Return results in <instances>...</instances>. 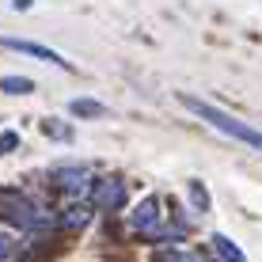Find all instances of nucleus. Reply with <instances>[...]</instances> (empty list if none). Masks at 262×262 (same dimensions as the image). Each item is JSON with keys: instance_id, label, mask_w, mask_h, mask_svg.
Segmentation results:
<instances>
[{"instance_id": "1", "label": "nucleus", "mask_w": 262, "mask_h": 262, "mask_svg": "<svg viewBox=\"0 0 262 262\" xmlns=\"http://www.w3.org/2000/svg\"><path fill=\"white\" fill-rule=\"evenodd\" d=\"M179 103H183L190 114H198L202 122H209L213 129H221V133H228V137H236V141H243V144H251V148L262 152V129L232 118L228 111H221V106H213V103H202V99H194V95H179Z\"/></svg>"}, {"instance_id": "2", "label": "nucleus", "mask_w": 262, "mask_h": 262, "mask_svg": "<svg viewBox=\"0 0 262 262\" xmlns=\"http://www.w3.org/2000/svg\"><path fill=\"white\" fill-rule=\"evenodd\" d=\"M0 216L12 221L15 228H23V232H46V228H53V213L42 209V205H34L23 190H0Z\"/></svg>"}, {"instance_id": "3", "label": "nucleus", "mask_w": 262, "mask_h": 262, "mask_svg": "<svg viewBox=\"0 0 262 262\" xmlns=\"http://www.w3.org/2000/svg\"><path fill=\"white\" fill-rule=\"evenodd\" d=\"M46 183L53 186V190L69 194V198H80L88 186H92V171L80 167V164H57V167H50Z\"/></svg>"}, {"instance_id": "4", "label": "nucleus", "mask_w": 262, "mask_h": 262, "mask_svg": "<svg viewBox=\"0 0 262 262\" xmlns=\"http://www.w3.org/2000/svg\"><path fill=\"white\" fill-rule=\"evenodd\" d=\"M92 209H106V213H118L125 209V202H129V194H125V183L122 179H92Z\"/></svg>"}, {"instance_id": "5", "label": "nucleus", "mask_w": 262, "mask_h": 262, "mask_svg": "<svg viewBox=\"0 0 262 262\" xmlns=\"http://www.w3.org/2000/svg\"><path fill=\"white\" fill-rule=\"evenodd\" d=\"M0 46H8V50H19V53H31V57H42V61H50V65H57V69H72L65 57H61L57 50H50V46H38V42H27V38H0Z\"/></svg>"}, {"instance_id": "6", "label": "nucleus", "mask_w": 262, "mask_h": 262, "mask_svg": "<svg viewBox=\"0 0 262 262\" xmlns=\"http://www.w3.org/2000/svg\"><path fill=\"white\" fill-rule=\"evenodd\" d=\"M88 221H92V205H88V202H72V205H65V209L53 216V228L76 232V228H84Z\"/></svg>"}, {"instance_id": "7", "label": "nucleus", "mask_w": 262, "mask_h": 262, "mask_svg": "<svg viewBox=\"0 0 262 262\" xmlns=\"http://www.w3.org/2000/svg\"><path fill=\"white\" fill-rule=\"evenodd\" d=\"M213 251H216V255H221L224 262H247V255H243V251L236 247V239L224 236V232H216V236H213Z\"/></svg>"}, {"instance_id": "8", "label": "nucleus", "mask_w": 262, "mask_h": 262, "mask_svg": "<svg viewBox=\"0 0 262 262\" xmlns=\"http://www.w3.org/2000/svg\"><path fill=\"white\" fill-rule=\"evenodd\" d=\"M69 114H76V118H103L106 106L95 103V99H72V103H69Z\"/></svg>"}, {"instance_id": "9", "label": "nucleus", "mask_w": 262, "mask_h": 262, "mask_svg": "<svg viewBox=\"0 0 262 262\" xmlns=\"http://www.w3.org/2000/svg\"><path fill=\"white\" fill-rule=\"evenodd\" d=\"M0 92L4 95H31L34 80H27V76H0Z\"/></svg>"}, {"instance_id": "10", "label": "nucleus", "mask_w": 262, "mask_h": 262, "mask_svg": "<svg viewBox=\"0 0 262 262\" xmlns=\"http://www.w3.org/2000/svg\"><path fill=\"white\" fill-rule=\"evenodd\" d=\"M42 133L53 137V141H72V129H69L61 118H46V122H42Z\"/></svg>"}, {"instance_id": "11", "label": "nucleus", "mask_w": 262, "mask_h": 262, "mask_svg": "<svg viewBox=\"0 0 262 262\" xmlns=\"http://www.w3.org/2000/svg\"><path fill=\"white\" fill-rule=\"evenodd\" d=\"M190 202L198 213H209V190H205V183H190Z\"/></svg>"}, {"instance_id": "12", "label": "nucleus", "mask_w": 262, "mask_h": 262, "mask_svg": "<svg viewBox=\"0 0 262 262\" xmlns=\"http://www.w3.org/2000/svg\"><path fill=\"white\" fill-rule=\"evenodd\" d=\"M152 262H186V255L179 247H156L152 251Z\"/></svg>"}, {"instance_id": "13", "label": "nucleus", "mask_w": 262, "mask_h": 262, "mask_svg": "<svg viewBox=\"0 0 262 262\" xmlns=\"http://www.w3.org/2000/svg\"><path fill=\"white\" fill-rule=\"evenodd\" d=\"M15 148H19V133H12V129L0 133V156H8V152H15Z\"/></svg>"}, {"instance_id": "14", "label": "nucleus", "mask_w": 262, "mask_h": 262, "mask_svg": "<svg viewBox=\"0 0 262 262\" xmlns=\"http://www.w3.org/2000/svg\"><path fill=\"white\" fill-rule=\"evenodd\" d=\"M12 255H15V239L8 236V232H0V262H8Z\"/></svg>"}, {"instance_id": "15", "label": "nucleus", "mask_w": 262, "mask_h": 262, "mask_svg": "<svg viewBox=\"0 0 262 262\" xmlns=\"http://www.w3.org/2000/svg\"><path fill=\"white\" fill-rule=\"evenodd\" d=\"M186 262H213V258H209V255H202V251H198V255H194V258H186Z\"/></svg>"}, {"instance_id": "16", "label": "nucleus", "mask_w": 262, "mask_h": 262, "mask_svg": "<svg viewBox=\"0 0 262 262\" xmlns=\"http://www.w3.org/2000/svg\"><path fill=\"white\" fill-rule=\"evenodd\" d=\"M12 8L19 12V8H31V0H12Z\"/></svg>"}]
</instances>
